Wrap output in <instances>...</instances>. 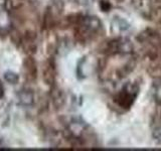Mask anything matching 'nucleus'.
<instances>
[{"mask_svg": "<svg viewBox=\"0 0 161 151\" xmlns=\"http://www.w3.org/2000/svg\"><path fill=\"white\" fill-rule=\"evenodd\" d=\"M154 135H155V137H156V138L161 141V127H159L158 129H156V130H155Z\"/></svg>", "mask_w": 161, "mask_h": 151, "instance_id": "f257e3e1", "label": "nucleus"}]
</instances>
